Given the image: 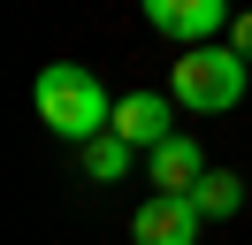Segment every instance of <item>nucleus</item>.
Here are the masks:
<instances>
[{
	"instance_id": "1",
	"label": "nucleus",
	"mask_w": 252,
	"mask_h": 245,
	"mask_svg": "<svg viewBox=\"0 0 252 245\" xmlns=\"http://www.w3.org/2000/svg\"><path fill=\"white\" fill-rule=\"evenodd\" d=\"M31 107L46 122V138L62 146H92L99 130H115V107H107V84H99L84 61H46L31 84Z\"/></svg>"
},
{
	"instance_id": "2",
	"label": "nucleus",
	"mask_w": 252,
	"mask_h": 245,
	"mask_svg": "<svg viewBox=\"0 0 252 245\" xmlns=\"http://www.w3.org/2000/svg\"><path fill=\"white\" fill-rule=\"evenodd\" d=\"M245 84H252V61L237 54L229 39H206V46H184L176 54V69H168V92H176V107H191V115H229L237 100H245Z\"/></svg>"
},
{
	"instance_id": "3",
	"label": "nucleus",
	"mask_w": 252,
	"mask_h": 245,
	"mask_svg": "<svg viewBox=\"0 0 252 245\" xmlns=\"http://www.w3.org/2000/svg\"><path fill=\"white\" fill-rule=\"evenodd\" d=\"M145 8V23L160 31V39H176V46H206V39H221L229 31V0H138Z\"/></svg>"
},
{
	"instance_id": "4",
	"label": "nucleus",
	"mask_w": 252,
	"mask_h": 245,
	"mask_svg": "<svg viewBox=\"0 0 252 245\" xmlns=\"http://www.w3.org/2000/svg\"><path fill=\"white\" fill-rule=\"evenodd\" d=\"M199 199L191 192H153L138 214H130V245H199Z\"/></svg>"
},
{
	"instance_id": "5",
	"label": "nucleus",
	"mask_w": 252,
	"mask_h": 245,
	"mask_svg": "<svg viewBox=\"0 0 252 245\" xmlns=\"http://www.w3.org/2000/svg\"><path fill=\"white\" fill-rule=\"evenodd\" d=\"M145 168H153V192H191V184L206 176V153L191 130H168L153 153H145Z\"/></svg>"
},
{
	"instance_id": "6",
	"label": "nucleus",
	"mask_w": 252,
	"mask_h": 245,
	"mask_svg": "<svg viewBox=\"0 0 252 245\" xmlns=\"http://www.w3.org/2000/svg\"><path fill=\"white\" fill-rule=\"evenodd\" d=\"M115 130H123L138 153H153L160 138L176 130V122H168V100H160V92H123V100H115Z\"/></svg>"
},
{
	"instance_id": "7",
	"label": "nucleus",
	"mask_w": 252,
	"mask_h": 245,
	"mask_svg": "<svg viewBox=\"0 0 252 245\" xmlns=\"http://www.w3.org/2000/svg\"><path fill=\"white\" fill-rule=\"evenodd\" d=\"M130 153H138V146H130L123 130H99L92 146H84V176H99V184H123V176H130Z\"/></svg>"
},
{
	"instance_id": "8",
	"label": "nucleus",
	"mask_w": 252,
	"mask_h": 245,
	"mask_svg": "<svg viewBox=\"0 0 252 245\" xmlns=\"http://www.w3.org/2000/svg\"><path fill=\"white\" fill-rule=\"evenodd\" d=\"M191 199H199V214H237L245 207V184H237L229 168H206V176L191 184Z\"/></svg>"
},
{
	"instance_id": "9",
	"label": "nucleus",
	"mask_w": 252,
	"mask_h": 245,
	"mask_svg": "<svg viewBox=\"0 0 252 245\" xmlns=\"http://www.w3.org/2000/svg\"><path fill=\"white\" fill-rule=\"evenodd\" d=\"M229 46L252 61V8H237V15H229Z\"/></svg>"
}]
</instances>
